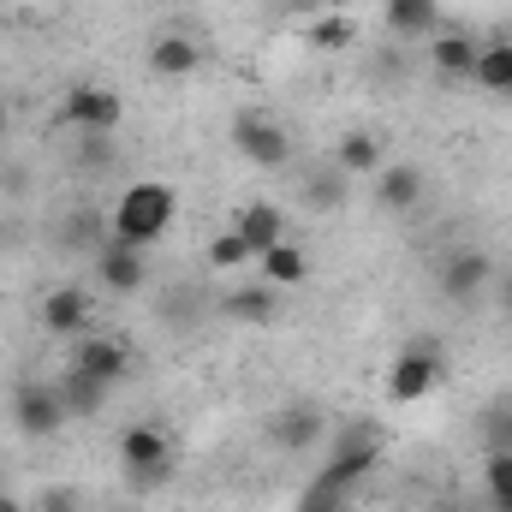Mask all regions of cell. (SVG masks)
Returning a JSON list of instances; mask_svg holds the SVG:
<instances>
[{"mask_svg": "<svg viewBox=\"0 0 512 512\" xmlns=\"http://www.w3.org/2000/svg\"><path fill=\"white\" fill-rule=\"evenodd\" d=\"M173 209H179L173 185H161V179H137V185H126V197L114 203V239H120V245H137V251L155 245V239L167 233Z\"/></svg>", "mask_w": 512, "mask_h": 512, "instance_id": "obj_1", "label": "cell"}, {"mask_svg": "<svg viewBox=\"0 0 512 512\" xmlns=\"http://www.w3.org/2000/svg\"><path fill=\"white\" fill-rule=\"evenodd\" d=\"M120 465H126L131 489H161L167 471H173V441H167V429L131 423L126 435H120Z\"/></svg>", "mask_w": 512, "mask_h": 512, "instance_id": "obj_2", "label": "cell"}, {"mask_svg": "<svg viewBox=\"0 0 512 512\" xmlns=\"http://www.w3.org/2000/svg\"><path fill=\"white\" fill-rule=\"evenodd\" d=\"M66 423H72V411H66L60 387L24 382L18 393H12V429H18V435H30V441H48V435H60Z\"/></svg>", "mask_w": 512, "mask_h": 512, "instance_id": "obj_3", "label": "cell"}, {"mask_svg": "<svg viewBox=\"0 0 512 512\" xmlns=\"http://www.w3.org/2000/svg\"><path fill=\"white\" fill-rule=\"evenodd\" d=\"M233 149H239L245 161H256L262 173H280V167L292 161V137H286V131L274 126L268 114H256V108L233 120Z\"/></svg>", "mask_w": 512, "mask_h": 512, "instance_id": "obj_4", "label": "cell"}, {"mask_svg": "<svg viewBox=\"0 0 512 512\" xmlns=\"http://www.w3.org/2000/svg\"><path fill=\"white\" fill-rule=\"evenodd\" d=\"M435 382H441V346H435V340H417V346H405V352L393 358V370H387V393H393L399 405L423 399Z\"/></svg>", "mask_w": 512, "mask_h": 512, "instance_id": "obj_5", "label": "cell"}, {"mask_svg": "<svg viewBox=\"0 0 512 512\" xmlns=\"http://www.w3.org/2000/svg\"><path fill=\"white\" fill-rule=\"evenodd\" d=\"M298 203H304L310 215H340V209L352 203V173H346L340 161H316V167H304V179H298Z\"/></svg>", "mask_w": 512, "mask_h": 512, "instance_id": "obj_6", "label": "cell"}, {"mask_svg": "<svg viewBox=\"0 0 512 512\" xmlns=\"http://www.w3.org/2000/svg\"><path fill=\"white\" fill-rule=\"evenodd\" d=\"M435 280H441V292H447L453 304H477V298H483V286L495 280V262H489L483 251H447Z\"/></svg>", "mask_w": 512, "mask_h": 512, "instance_id": "obj_7", "label": "cell"}, {"mask_svg": "<svg viewBox=\"0 0 512 512\" xmlns=\"http://www.w3.org/2000/svg\"><path fill=\"white\" fill-rule=\"evenodd\" d=\"M60 120H66V126H78V131H114V126H120V96H114V90H102V84H78V90H66Z\"/></svg>", "mask_w": 512, "mask_h": 512, "instance_id": "obj_8", "label": "cell"}, {"mask_svg": "<svg viewBox=\"0 0 512 512\" xmlns=\"http://www.w3.org/2000/svg\"><path fill=\"white\" fill-rule=\"evenodd\" d=\"M96 280L114 292V298H131V292H143V280H149V262L137 245H120V239H108L102 251H96Z\"/></svg>", "mask_w": 512, "mask_h": 512, "instance_id": "obj_9", "label": "cell"}, {"mask_svg": "<svg viewBox=\"0 0 512 512\" xmlns=\"http://www.w3.org/2000/svg\"><path fill=\"white\" fill-rule=\"evenodd\" d=\"M423 167L417 161H387L382 173H376V203H382L387 215H411V209H423Z\"/></svg>", "mask_w": 512, "mask_h": 512, "instance_id": "obj_10", "label": "cell"}, {"mask_svg": "<svg viewBox=\"0 0 512 512\" xmlns=\"http://www.w3.org/2000/svg\"><path fill=\"white\" fill-rule=\"evenodd\" d=\"M90 310H96V304H90V292H84V286H54V292L42 298V328L72 340V334H84Z\"/></svg>", "mask_w": 512, "mask_h": 512, "instance_id": "obj_11", "label": "cell"}, {"mask_svg": "<svg viewBox=\"0 0 512 512\" xmlns=\"http://www.w3.org/2000/svg\"><path fill=\"white\" fill-rule=\"evenodd\" d=\"M268 441H274L280 453H304V447H316V441H322V411H316V405H286V411L268 423Z\"/></svg>", "mask_w": 512, "mask_h": 512, "instance_id": "obj_12", "label": "cell"}, {"mask_svg": "<svg viewBox=\"0 0 512 512\" xmlns=\"http://www.w3.org/2000/svg\"><path fill=\"white\" fill-rule=\"evenodd\" d=\"M233 233L251 245V256H262L268 245H280V239H286V215H280V203H262V197H256V203H245V209H239Z\"/></svg>", "mask_w": 512, "mask_h": 512, "instance_id": "obj_13", "label": "cell"}, {"mask_svg": "<svg viewBox=\"0 0 512 512\" xmlns=\"http://www.w3.org/2000/svg\"><path fill=\"white\" fill-rule=\"evenodd\" d=\"M54 387H60V399H66L72 417H96V411L108 405V393H114V382H102V376H90V370H78V364H72Z\"/></svg>", "mask_w": 512, "mask_h": 512, "instance_id": "obj_14", "label": "cell"}, {"mask_svg": "<svg viewBox=\"0 0 512 512\" xmlns=\"http://www.w3.org/2000/svg\"><path fill=\"white\" fill-rule=\"evenodd\" d=\"M203 66V48L191 42V36H155L149 42V72H161V78H191Z\"/></svg>", "mask_w": 512, "mask_h": 512, "instance_id": "obj_15", "label": "cell"}, {"mask_svg": "<svg viewBox=\"0 0 512 512\" xmlns=\"http://www.w3.org/2000/svg\"><path fill=\"white\" fill-rule=\"evenodd\" d=\"M334 161H340L352 179H364V173H382V167H387L382 137H376V131H346V137L334 143Z\"/></svg>", "mask_w": 512, "mask_h": 512, "instance_id": "obj_16", "label": "cell"}, {"mask_svg": "<svg viewBox=\"0 0 512 512\" xmlns=\"http://www.w3.org/2000/svg\"><path fill=\"white\" fill-rule=\"evenodd\" d=\"M72 364L90 370V376H102V382H120L126 364H131V352L120 340H78V346H72Z\"/></svg>", "mask_w": 512, "mask_h": 512, "instance_id": "obj_17", "label": "cell"}, {"mask_svg": "<svg viewBox=\"0 0 512 512\" xmlns=\"http://www.w3.org/2000/svg\"><path fill=\"white\" fill-rule=\"evenodd\" d=\"M477 42L471 36H459V30H447V36H435V72L441 78H453V84H465V78H477Z\"/></svg>", "mask_w": 512, "mask_h": 512, "instance_id": "obj_18", "label": "cell"}, {"mask_svg": "<svg viewBox=\"0 0 512 512\" xmlns=\"http://www.w3.org/2000/svg\"><path fill=\"white\" fill-rule=\"evenodd\" d=\"M256 268H262L268 286H304V280H310V256L298 251V245H286V239L256 256Z\"/></svg>", "mask_w": 512, "mask_h": 512, "instance_id": "obj_19", "label": "cell"}, {"mask_svg": "<svg viewBox=\"0 0 512 512\" xmlns=\"http://www.w3.org/2000/svg\"><path fill=\"white\" fill-rule=\"evenodd\" d=\"M441 24V0H387V30L393 36H429Z\"/></svg>", "mask_w": 512, "mask_h": 512, "instance_id": "obj_20", "label": "cell"}, {"mask_svg": "<svg viewBox=\"0 0 512 512\" xmlns=\"http://www.w3.org/2000/svg\"><path fill=\"white\" fill-rule=\"evenodd\" d=\"M370 465H376V435H364V441H346V453H340V459L322 471V489H334V495H340V489H346L352 477H364Z\"/></svg>", "mask_w": 512, "mask_h": 512, "instance_id": "obj_21", "label": "cell"}, {"mask_svg": "<svg viewBox=\"0 0 512 512\" xmlns=\"http://www.w3.org/2000/svg\"><path fill=\"white\" fill-rule=\"evenodd\" d=\"M221 310H227L233 322H268V316L280 310V286H239V292L221 298Z\"/></svg>", "mask_w": 512, "mask_h": 512, "instance_id": "obj_22", "label": "cell"}, {"mask_svg": "<svg viewBox=\"0 0 512 512\" xmlns=\"http://www.w3.org/2000/svg\"><path fill=\"white\" fill-rule=\"evenodd\" d=\"M471 84H483L495 96H512V42H495V48L477 54V78Z\"/></svg>", "mask_w": 512, "mask_h": 512, "instance_id": "obj_23", "label": "cell"}, {"mask_svg": "<svg viewBox=\"0 0 512 512\" xmlns=\"http://www.w3.org/2000/svg\"><path fill=\"white\" fill-rule=\"evenodd\" d=\"M352 42H358V24L340 18V12H328V18L310 24V48H322V54H346Z\"/></svg>", "mask_w": 512, "mask_h": 512, "instance_id": "obj_24", "label": "cell"}, {"mask_svg": "<svg viewBox=\"0 0 512 512\" xmlns=\"http://www.w3.org/2000/svg\"><path fill=\"white\" fill-rule=\"evenodd\" d=\"M483 441H489V453H512V393H501L483 411Z\"/></svg>", "mask_w": 512, "mask_h": 512, "instance_id": "obj_25", "label": "cell"}, {"mask_svg": "<svg viewBox=\"0 0 512 512\" xmlns=\"http://www.w3.org/2000/svg\"><path fill=\"white\" fill-rule=\"evenodd\" d=\"M483 483H489L495 512H512V453H489L483 459Z\"/></svg>", "mask_w": 512, "mask_h": 512, "instance_id": "obj_26", "label": "cell"}, {"mask_svg": "<svg viewBox=\"0 0 512 512\" xmlns=\"http://www.w3.org/2000/svg\"><path fill=\"white\" fill-rule=\"evenodd\" d=\"M245 262H256V256H251V245H245L239 233H215V239H209V268L233 274V268H245Z\"/></svg>", "mask_w": 512, "mask_h": 512, "instance_id": "obj_27", "label": "cell"}, {"mask_svg": "<svg viewBox=\"0 0 512 512\" xmlns=\"http://www.w3.org/2000/svg\"><path fill=\"white\" fill-rule=\"evenodd\" d=\"M120 161V143H114V131H84V149H78V167H90V173H102V167H114Z\"/></svg>", "mask_w": 512, "mask_h": 512, "instance_id": "obj_28", "label": "cell"}, {"mask_svg": "<svg viewBox=\"0 0 512 512\" xmlns=\"http://www.w3.org/2000/svg\"><path fill=\"white\" fill-rule=\"evenodd\" d=\"M42 512H78V495L72 489H42Z\"/></svg>", "mask_w": 512, "mask_h": 512, "instance_id": "obj_29", "label": "cell"}, {"mask_svg": "<svg viewBox=\"0 0 512 512\" xmlns=\"http://www.w3.org/2000/svg\"><path fill=\"white\" fill-rule=\"evenodd\" d=\"M0 512H30V507H24V501H18L12 489H0Z\"/></svg>", "mask_w": 512, "mask_h": 512, "instance_id": "obj_30", "label": "cell"}, {"mask_svg": "<svg viewBox=\"0 0 512 512\" xmlns=\"http://www.w3.org/2000/svg\"><path fill=\"white\" fill-rule=\"evenodd\" d=\"M501 310H507V316H512V280H507V286H501Z\"/></svg>", "mask_w": 512, "mask_h": 512, "instance_id": "obj_31", "label": "cell"}, {"mask_svg": "<svg viewBox=\"0 0 512 512\" xmlns=\"http://www.w3.org/2000/svg\"><path fill=\"white\" fill-rule=\"evenodd\" d=\"M304 512H346V507H340V501H328V507H304Z\"/></svg>", "mask_w": 512, "mask_h": 512, "instance_id": "obj_32", "label": "cell"}]
</instances>
